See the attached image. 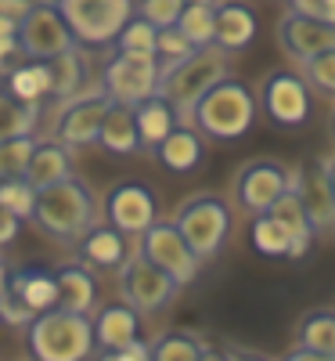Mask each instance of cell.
I'll return each instance as SVG.
<instances>
[{"label": "cell", "mask_w": 335, "mask_h": 361, "mask_svg": "<svg viewBox=\"0 0 335 361\" xmlns=\"http://www.w3.org/2000/svg\"><path fill=\"white\" fill-rule=\"evenodd\" d=\"M40 119H44V105H29V102L15 98L11 90L0 83V141L37 134Z\"/></svg>", "instance_id": "obj_29"}, {"label": "cell", "mask_w": 335, "mask_h": 361, "mask_svg": "<svg viewBox=\"0 0 335 361\" xmlns=\"http://www.w3.org/2000/svg\"><path fill=\"white\" fill-rule=\"evenodd\" d=\"M51 66V102L47 105H62L90 87V51L87 47H69L62 54L47 58Z\"/></svg>", "instance_id": "obj_24"}, {"label": "cell", "mask_w": 335, "mask_h": 361, "mask_svg": "<svg viewBox=\"0 0 335 361\" xmlns=\"http://www.w3.org/2000/svg\"><path fill=\"white\" fill-rule=\"evenodd\" d=\"M137 253L144 260H151L159 271H166V275L184 289L198 279V271H202V260L195 257V250L184 243V235L177 231L173 221H156L144 235H137Z\"/></svg>", "instance_id": "obj_12"}, {"label": "cell", "mask_w": 335, "mask_h": 361, "mask_svg": "<svg viewBox=\"0 0 335 361\" xmlns=\"http://www.w3.org/2000/svg\"><path fill=\"white\" fill-rule=\"evenodd\" d=\"M256 29L260 22L253 4H246V0H217V37H213V44L220 51L241 54L246 47H253Z\"/></svg>", "instance_id": "obj_23"}, {"label": "cell", "mask_w": 335, "mask_h": 361, "mask_svg": "<svg viewBox=\"0 0 335 361\" xmlns=\"http://www.w3.org/2000/svg\"><path fill=\"white\" fill-rule=\"evenodd\" d=\"M108 105L112 102H108V94L101 90V83H90L83 94H76V98H69L62 105H54L51 137L65 141L69 148H94Z\"/></svg>", "instance_id": "obj_11"}, {"label": "cell", "mask_w": 335, "mask_h": 361, "mask_svg": "<svg viewBox=\"0 0 335 361\" xmlns=\"http://www.w3.org/2000/svg\"><path fill=\"white\" fill-rule=\"evenodd\" d=\"M227 73H231V54L227 51H220L217 44L195 47L188 58H180V62H173L159 73V94L173 105L180 123H188L195 102L213 83H220Z\"/></svg>", "instance_id": "obj_4"}, {"label": "cell", "mask_w": 335, "mask_h": 361, "mask_svg": "<svg viewBox=\"0 0 335 361\" xmlns=\"http://www.w3.org/2000/svg\"><path fill=\"white\" fill-rule=\"evenodd\" d=\"M25 51H22V44H18V37H8V40H0V80H4L15 66H22L25 62Z\"/></svg>", "instance_id": "obj_43"}, {"label": "cell", "mask_w": 335, "mask_h": 361, "mask_svg": "<svg viewBox=\"0 0 335 361\" xmlns=\"http://www.w3.org/2000/svg\"><path fill=\"white\" fill-rule=\"evenodd\" d=\"M321 166H324V177H328V185H331V195H335V152L328 159H321Z\"/></svg>", "instance_id": "obj_49"}, {"label": "cell", "mask_w": 335, "mask_h": 361, "mask_svg": "<svg viewBox=\"0 0 335 361\" xmlns=\"http://www.w3.org/2000/svg\"><path fill=\"white\" fill-rule=\"evenodd\" d=\"M289 11H299L307 18H321L335 25V0H289Z\"/></svg>", "instance_id": "obj_42"}, {"label": "cell", "mask_w": 335, "mask_h": 361, "mask_svg": "<svg viewBox=\"0 0 335 361\" xmlns=\"http://www.w3.org/2000/svg\"><path fill=\"white\" fill-rule=\"evenodd\" d=\"M8 289L33 314L58 307V279H54V267H47V264H11Z\"/></svg>", "instance_id": "obj_21"}, {"label": "cell", "mask_w": 335, "mask_h": 361, "mask_svg": "<svg viewBox=\"0 0 335 361\" xmlns=\"http://www.w3.org/2000/svg\"><path fill=\"white\" fill-rule=\"evenodd\" d=\"M177 29L195 47H209L213 37H217V4H184V11L177 18Z\"/></svg>", "instance_id": "obj_33"}, {"label": "cell", "mask_w": 335, "mask_h": 361, "mask_svg": "<svg viewBox=\"0 0 335 361\" xmlns=\"http://www.w3.org/2000/svg\"><path fill=\"white\" fill-rule=\"evenodd\" d=\"M76 173V148H69L65 141L58 137H37V148L29 156V166H25V180L33 185L37 192L54 185V180H65Z\"/></svg>", "instance_id": "obj_22"}, {"label": "cell", "mask_w": 335, "mask_h": 361, "mask_svg": "<svg viewBox=\"0 0 335 361\" xmlns=\"http://www.w3.org/2000/svg\"><path fill=\"white\" fill-rule=\"evenodd\" d=\"M18 44L29 58H44V62L69 51V47H80L65 15L58 11L54 0H37V4L25 11V18L18 22Z\"/></svg>", "instance_id": "obj_14"}, {"label": "cell", "mask_w": 335, "mask_h": 361, "mask_svg": "<svg viewBox=\"0 0 335 361\" xmlns=\"http://www.w3.org/2000/svg\"><path fill=\"white\" fill-rule=\"evenodd\" d=\"M249 246L256 257L267 260H292V238L270 214H256L249 221Z\"/></svg>", "instance_id": "obj_31"}, {"label": "cell", "mask_w": 335, "mask_h": 361, "mask_svg": "<svg viewBox=\"0 0 335 361\" xmlns=\"http://www.w3.org/2000/svg\"><path fill=\"white\" fill-rule=\"evenodd\" d=\"M90 361H151V350H148V340H134L127 347H119V350H98Z\"/></svg>", "instance_id": "obj_41"}, {"label": "cell", "mask_w": 335, "mask_h": 361, "mask_svg": "<svg viewBox=\"0 0 335 361\" xmlns=\"http://www.w3.org/2000/svg\"><path fill=\"white\" fill-rule=\"evenodd\" d=\"M54 279H58V307L62 311L90 314L98 307L101 282H98L94 267H87L83 260H65L54 267Z\"/></svg>", "instance_id": "obj_18"}, {"label": "cell", "mask_w": 335, "mask_h": 361, "mask_svg": "<svg viewBox=\"0 0 335 361\" xmlns=\"http://www.w3.org/2000/svg\"><path fill=\"white\" fill-rule=\"evenodd\" d=\"M184 4H217V0H184Z\"/></svg>", "instance_id": "obj_51"}, {"label": "cell", "mask_w": 335, "mask_h": 361, "mask_svg": "<svg viewBox=\"0 0 335 361\" xmlns=\"http://www.w3.org/2000/svg\"><path fill=\"white\" fill-rule=\"evenodd\" d=\"M0 260H4V257H0Z\"/></svg>", "instance_id": "obj_52"}, {"label": "cell", "mask_w": 335, "mask_h": 361, "mask_svg": "<svg viewBox=\"0 0 335 361\" xmlns=\"http://www.w3.org/2000/svg\"><path fill=\"white\" fill-rule=\"evenodd\" d=\"M328 130H331V141H335V105H331V116H328Z\"/></svg>", "instance_id": "obj_50"}, {"label": "cell", "mask_w": 335, "mask_h": 361, "mask_svg": "<svg viewBox=\"0 0 335 361\" xmlns=\"http://www.w3.org/2000/svg\"><path fill=\"white\" fill-rule=\"evenodd\" d=\"M115 289H119V300L123 304H130L141 318L144 314H159L163 307H170L180 286L166 275V271H159L151 260H144L137 250L130 253V260L115 271Z\"/></svg>", "instance_id": "obj_8"}, {"label": "cell", "mask_w": 335, "mask_h": 361, "mask_svg": "<svg viewBox=\"0 0 335 361\" xmlns=\"http://www.w3.org/2000/svg\"><path fill=\"white\" fill-rule=\"evenodd\" d=\"M156 33H159V29L151 25V22H144L141 15H130V22L115 33L112 47H115L119 54H144V58H156Z\"/></svg>", "instance_id": "obj_34"}, {"label": "cell", "mask_w": 335, "mask_h": 361, "mask_svg": "<svg viewBox=\"0 0 335 361\" xmlns=\"http://www.w3.org/2000/svg\"><path fill=\"white\" fill-rule=\"evenodd\" d=\"M256 98L267 123L278 130H299L314 116V90L292 69H270L256 87Z\"/></svg>", "instance_id": "obj_6"}, {"label": "cell", "mask_w": 335, "mask_h": 361, "mask_svg": "<svg viewBox=\"0 0 335 361\" xmlns=\"http://www.w3.org/2000/svg\"><path fill=\"white\" fill-rule=\"evenodd\" d=\"M191 51H195V44H191L184 33H180L177 25H163L159 33H156V58H159V69L180 62V58H188Z\"/></svg>", "instance_id": "obj_38"}, {"label": "cell", "mask_w": 335, "mask_h": 361, "mask_svg": "<svg viewBox=\"0 0 335 361\" xmlns=\"http://www.w3.org/2000/svg\"><path fill=\"white\" fill-rule=\"evenodd\" d=\"M278 47L285 51V58H292L296 66L310 62L314 54L335 47V25L321 22V18H307L299 11H285L278 18Z\"/></svg>", "instance_id": "obj_15"}, {"label": "cell", "mask_w": 335, "mask_h": 361, "mask_svg": "<svg viewBox=\"0 0 335 361\" xmlns=\"http://www.w3.org/2000/svg\"><path fill=\"white\" fill-rule=\"evenodd\" d=\"M72 250H76V260H83L87 267H94V271H119L134 253L130 235L112 228L108 221H94Z\"/></svg>", "instance_id": "obj_16"}, {"label": "cell", "mask_w": 335, "mask_h": 361, "mask_svg": "<svg viewBox=\"0 0 335 361\" xmlns=\"http://www.w3.org/2000/svg\"><path fill=\"white\" fill-rule=\"evenodd\" d=\"M29 318H33V311H29L18 296H15L8 286L0 289V325H8V329H25Z\"/></svg>", "instance_id": "obj_40"}, {"label": "cell", "mask_w": 335, "mask_h": 361, "mask_svg": "<svg viewBox=\"0 0 335 361\" xmlns=\"http://www.w3.org/2000/svg\"><path fill=\"white\" fill-rule=\"evenodd\" d=\"M0 83L29 105H47L51 102V66L44 58H25V62L15 66Z\"/></svg>", "instance_id": "obj_28"}, {"label": "cell", "mask_w": 335, "mask_h": 361, "mask_svg": "<svg viewBox=\"0 0 335 361\" xmlns=\"http://www.w3.org/2000/svg\"><path fill=\"white\" fill-rule=\"evenodd\" d=\"M98 148L112 159H127L141 152V137H137V123H134V109L130 105H108L101 130H98Z\"/></svg>", "instance_id": "obj_26"}, {"label": "cell", "mask_w": 335, "mask_h": 361, "mask_svg": "<svg viewBox=\"0 0 335 361\" xmlns=\"http://www.w3.org/2000/svg\"><path fill=\"white\" fill-rule=\"evenodd\" d=\"M33 4H37V0H0V18L18 25V22L25 18V11L33 8Z\"/></svg>", "instance_id": "obj_45"}, {"label": "cell", "mask_w": 335, "mask_h": 361, "mask_svg": "<svg viewBox=\"0 0 335 361\" xmlns=\"http://www.w3.org/2000/svg\"><path fill=\"white\" fill-rule=\"evenodd\" d=\"M299 76L307 80V87L314 90V94L335 102V47L314 54L310 62H303V66H299Z\"/></svg>", "instance_id": "obj_35"}, {"label": "cell", "mask_w": 335, "mask_h": 361, "mask_svg": "<svg viewBox=\"0 0 335 361\" xmlns=\"http://www.w3.org/2000/svg\"><path fill=\"white\" fill-rule=\"evenodd\" d=\"M134 123H137V137H141V152L151 156V148H156L180 123V119H177L173 105L156 90L151 98H144V102L134 105Z\"/></svg>", "instance_id": "obj_27"}, {"label": "cell", "mask_w": 335, "mask_h": 361, "mask_svg": "<svg viewBox=\"0 0 335 361\" xmlns=\"http://www.w3.org/2000/svg\"><path fill=\"white\" fill-rule=\"evenodd\" d=\"M267 214L278 221L285 231H289V238H292V260H303L310 250H314V238H317V231H314V224H310V214H307V206H303V199H299V192H296V185L289 180V188L282 192V199L274 202Z\"/></svg>", "instance_id": "obj_25"}, {"label": "cell", "mask_w": 335, "mask_h": 361, "mask_svg": "<svg viewBox=\"0 0 335 361\" xmlns=\"http://www.w3.org/2000/svg\"><path fill=\"white\" fill-rule=\"evenodd\" d=\"M289 180L296 185L303 206H307L314 231L317 235H331L335 231V195H331V185H328V177H324V166L321 163L289 166Z\"/></svg>", "instance_id": "obj_17"}, {"label": "cell", "mask_w": 335, "mask_h": 361, "mask_svg": "<svg viewBox=\"0 0 335 361\" xmlns=\"http://www.w3.org/2000/svg\"><path fill=\"white\" fill-rule=\"evenodd\" d=\"M22 224H25V221H18L15 214H8V209L0 206V250H8V246H15V243H18Z\"/></svg>", "instance_id": "obj_44"}, {"label": "cell", "mask_w": 335, "mask_h": 361, "mask_svg": "<svg viewBox=\"0 0 335 361\" xmlns=\"http://www.w3.org/2000/svg\"><path fill=\"white\" fill-rule=\"evenodd\" d=\"M101 217L119 228L123 235L137 238L144 235L151 224L163 217V206H159V195L148 180H115V185L105 192L101 199Z\"/></svg>", "instance_id": "obj_10"}, {"label": "cell", "mask_w": 335, "mask_h": 361, "mask_svg": "<svg viewBox=\"0 0 335 361\" xmlns=\"http://www.w3.org/2000/svg\"><path fill=\"white\" fill-rule=\"evenodd\" d=\"M260 119V98H256V87L246 83L241 76L227 73L220 83H213L206 94L195 102L188 123L206 137V141H241L246 134H253Z\"/></svg>", "instance_id": "obj_1"}, {"label": "cell", "mask_w": 335, "mask_h": 361, "mask_svg": "<svg viewBox=\"0 0 335 361\" xmlns=\"http://www.w3.org/2000/svg\"><path fill=\"white\" fill-rule=\"evenodd\" d=\"M151 156H156L159 166L170 170V173H195L206 163V137L191 123H177L156 148H151Z\"/></svg>", "instance_id": "obj_20"}, {"label": "cell", "mask_w": 335, "mask_h": 361, "mask_svg": "<svg viewBox=\"0 0 335 361\" xmlns=\"http://www.w3.org/2000/svg\"><path fill=\"white\" fill-rule=\"evenodd\" d=\"M202 340L195 336V333H163V336H156L148 343V350H151V361H198L202 357Z\"/></svg>", "instance_id": "obj_32"}, {"label": "cell", "mask_w": 335, "mask_h": 361, "mask_svg": "<svg viewBox=\"0 0 335 361\" xmlns=\"http://www.w3.org/2000/svg\"><path fill=\"white\" fill-rule=\"evenodd\" d=\"M94 221H98V195L76 173L40 188L33 217H29V224L58 246H76Z\"/></svg>", "instance_id": "obj_2"}, {"label": "cell", "mask_w": 335, "mask_h": 361, "mask_svg": "<svg viewBox=\"0 0 335 361\" xmlns=\"http://www.w3.org/2000/svg\"><path fill=\"white\" fill-rule=\"evenodd\" d=\"M296 343L335 357V311L331 307H314L296 322Z\"/></svg>", "instance_id": "obj_30"}, {"label": "cell", "mask_w": 335, "mask_h": 361, "mask_svg": "<svg viewBox=\"0 0 335 361\" xmlns=\"http://www.w3.org/2000/svg\"><path fill=\"white\" fill-rule=\"evenodd\" d=\"M170 221L177 224L180 235H184V243L195 250V257L202 264H209V260L220 257V250L227 246V238H231L234 206L220 192H195V195H188L173 209Z\"/></svg>", "instance_id": "obj_5"}, {"label": "cell", "mask_w": 335, "mask_h": 361, "mask_svg": "<svg viewBox=\"0 0 335 361\" xmlns=\"http://www.w3.org/2000/svg\"><path fill=\"white\" fill-rule=\"evenodd\" d=\"M0 206L8 214H15L18 221H29L37 206V188L25 177H0Z\"/></svg>", "instance_id": "obj_36"}, {"label": "cell", "mask_w": 335, "mask_h": 361, "mask_svg": "<svg viewBox=\"0 0 335 361\" xmlns=\"http://www.w3.org/2000/svg\"><path fill=\"white\" fill-rule=\"evenodd\" d=\"M159 58H144V54H119L112 51L101 62V90L108 94V102L115 105H137L144 98H151L159 90Z\"/></svg>", "instance_id": "obj_9"}, {"label": "cell", "mask_w": 335, "mask_h": 361, "mask_svg": "<svg viewBox=\"0 0 335 361\" xmlns=\"http://www.w3.org/2000/svg\"><path fill=\"white\" fill-rule=\"evenodd\" d=\"M227 361H274L260 350H249V347H227Z\"/></svg>", "instance_id": "obj_47"}, {"label": "cell", "mask_w": 335, "mask_h": 361, "mask_svg": "<svg viewBox=\"0 0 335 361\" xmlns=\"http://www.w3.org/2000/svg\"><path fill=\"white\" fill-rule=\"evenodd\" d=\"M54 4L65 15L76 44L87 51L112 47L115 33L134 15V0H54Z\"/></svg>", "instance_id": "obj_7"}, {"label": "cell", "mask_w": 335, "mask_h": 361, "mask_svg": "<svg viewBox=\"0 0 335 361\" xmlns=\"http://www.w3.org/2000/svg\"><path fill=\"white\" fill-rule=\"evenodd\" d=\"M22 336H25L29 361H90L98 354L90 314L62 311V307L33 314L22 329Z\"/></svg>", "instance_id": "obj_3"}, {"label": "cell", "mask_w": 335, "mask_h": 361, "mask_svg": "<svg viewBox=\"0 0 335 361\" xmlns=\"http://www.w3.org/2000/svg\"><path fill=\"white\" fill-rule=\"evenodd\" d=\"M289 188V166L278 159H249L241 163L234 180H231V199L241 214H267V209L282 199Z\"/></svg>", "instance_id": "obj_13"}, {"label": "cell", "mask_w": 335, "mask_h": 361, "mask_svg": "<svg viewBox=\"0 0 335 361\" xmlns=\"http://www.w3.org/2000/svg\"><path fill=\"white\" fill-rule=\"evenodd\" d=\"M198 361H227V350H220V347L206 343V347H202V357H198Z\"/></svg>", "instance_id": "obj_48"}, {"label": "cell", "mask_w": 335, "mask_h": 361, "mask_svg": "<svg viewBox=\"0 0 335 361\" xmlns=\"http://www.w3.org/2000/svg\"><path fill=\"white\" fill-rule=\"evenodd\" d=\"M278 361H335V357H328V354H317V350H307V347H292L289 354H282Z\"/></svg>", "instance_id": "obj_46"}, {"label": "cell", "mask_w": 335, "mask_h": 361, "mask_svg": "<svg viewBox=\"0 0 335 361\" xmlns=\"http://www.w3.org/2000/svg\"><path fill=\"white\" fill-rule=\"evenodd\" d=\"M37 148V134H22L0 141V177H25L29 156Z\"/></svg>", "instance_id": "obj_37"}, {"label": "cell", "mask_w": 335, "mask_h": 361, "mask_svg": "<svg viewBox=\"0 0 335 361\" xmlns=\"http://www.w3.org/2000/svg\"><path fill=\"white\" fill-rule=\"evenodd\" d=\"M180 11H184V0H134V15H141L144 22H151L156 29L177 25Z\"/></svg>", "instance_id": "obj_39"}, {"label": "cell", "mask_w": 335, "mask_h": 361, "mask_svg": "<svg viewBox=\"0 0 335 361\" xmlns=\"http://www.w3.org/2000/svg\"><path fill=\"white\" fill-rule=\"evenodd\" d=\"M90 329H94V343L98 350H119L134 340H141V314L123 304V300H112L90 311Z\"/></svg>", "instance_id": "obj_19"}]
</instances>
